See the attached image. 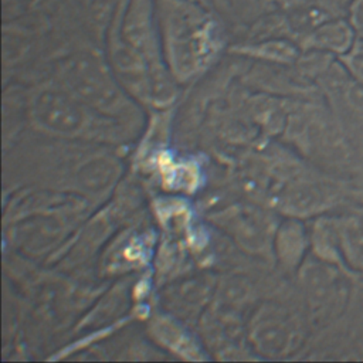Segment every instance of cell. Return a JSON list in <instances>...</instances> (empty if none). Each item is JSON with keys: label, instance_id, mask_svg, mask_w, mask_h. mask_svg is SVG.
<instances>
[{"label": "cell", "instance_id": "7", "mask_svg": "<svg viewBox=\"0 0 363 363\" xmlns=\"http://www.w3.org/2000/svg\"><path fill=\"white\" fill-rule=\"evenodd\" d=\"M346 1H350V0H346Z\"/></svg>", "mask_w": 363, "mask_h": 363}, {"label": "cell", "instance_id": "4", "mask_svg": "<svg viewBox=\"0 0 363 363\" xmlns=\"http://www.w3.org/2000/svg\"><path fill=\"white\" fill-rule=\"evenodd\" d=\"M356 40L357 35L347 18H329L315 27L306 43L316 51L337 55L339 58L352 48Z\"/></svg>", "mask_w": 363, "mask_h": 363}, {"label": "cell", "instance_id": "2", "mask_svg": "<svg viewBox=\"0 0 363 363\" xmlns=\"http://www.w3.org/2000/svg\"><path fill=\"white\" fill-rule=\"evenodd\" d=\"M34 115L41 125L58 133H74L84 121L81 106L68 95L55 91H47L37 98Z\"/></svg>", "mask_w": 363, "mask_h": 363}, {"label": "cell", "instance_id": "1", "mask_svg": "<svg viewBox=\"0 0 363 363\" xmlns=\"http://www.w3.org/2000/svg\"><path fill=\"white\" fill-rule=\"evenodd\" d=\"M339 265L352 275L363 277V208L332 218Z\"/></svg>", "mask_w": 363, "mask_h": 363}, {"label": "cell", "instance_id": "6", "mask_svg": "<svg viewBox=\"0 0 363 363\" xmlns=\"http://www.w3.org/2000/svg\"><path fill=\"white\" fill-rule=\"evenodd\" d=\"M346 13L357 38H363V0H350Z\"/></svg>", "mask_w": 363, "mask_h": 363}, {"label": "cell", "instance_id": "3", "mask_svg": "<svg viewBox=\"0 0 363 363\" xmlns=\"http://www.w3.org/2000/svg\"><path fill=\"white\" fill-rule=\"evenodd\" d=\"M69 82L78 95L101 109L119 105V94L115 85L92 61L75 62L69 72Z\"/></svg>", "mask_w": 363, "mask_h": 363}, {"label": "cell", "instance_id": "5", "mask_svg": "<svg viewBox=\"0 0 363 363\" xmlns=\"http://www.w3.org/2000/svg\"><path fill=\"white\" fill-rule=\"evenodd\" d=\"M339 61L359 81L363 82V38H357L352 48Z\"/></svg>", "mask_w": 363, "mask_h": 363}]
</instances>
